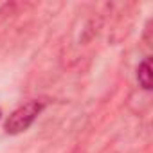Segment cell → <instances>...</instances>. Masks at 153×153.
Here are the masks:
<instances>
[{"instance_id": "cell-1", "label": "cell", "mask_w": 153, "mask_h": 153, "mask_svg": "<svg viewBox=\"0 0 153 153\" xmlns=\"http://www.w3.org/2000/svg\"><path fill=\"white\" fill-rule=\"evenodd\" d=\"M42 110H43V103L42 101H29V103L22 105L6 121V131L11 133V135L25 131L36 121V117L42 114Z\"/></svg>"}, {"instance_id": "cell-2", "label": "cell", "mask_w": 153, "mask_h": 153, "mask_svg": "<svg viewBox=\"0 0 153 153\" xmlns=\"http://www.w3.org/2000/svg\"><path fill=\"white\" fill-rule=\"evenodd\" d=\"M137 78H139V83L142 85V88H146V90L151 88V63H149V59H144L139 65Z\"/></svg>"}, {"instance_id": "cell-3", "label": "cell", "mask_w": 153, "mask_h": 153, "mask_svg": "<svg viewBox=\"0 0 153 153\" xmlns=\"http://www.w3.org/2000/svg\"><path fill=\"white\" fill-rule=\"evenodd\" d=\"M0 115H2V110H0Z\"/></svg>"}]
</instances>
